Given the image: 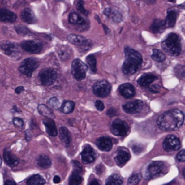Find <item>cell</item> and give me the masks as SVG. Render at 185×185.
<instances>
[{
    "instance_id": "cell-1",
    "label": "cell",
    "mask_w": 185,
    "mask_h": 185,
    "mask_svg": "<svg viewBox=\"0 0 185 185\" xmlns=\"http://www.w3.org/2000/svg\"><path fill=\"white\" fill-rule=\"evenodd\" d=\"M184 113L179 109H171L161 115L157 121L158 127L164 131L177 130L184 123Z\"/></svg>"
},
{
    "instance_id": "cell-2",
    "label": "cell",
    "mask_w": 185,
    "mask_h": 185,
    "mask_svg": "<svg viewBox=\"0 0 185 185\" xmlns=\"http://www.w3.org/2000/svg\"><path fill=\"white\" fill-rule=\"evenodd\" d=\"M124 54L125 60L122 65V72L127 75H132L140 67L143 57L138 51L129 46L124 49Z\"/></svg>"
},
{
    "instance_id": "cell-3",
    "label": "cell",
    "mask_w": 185,
    "mask_h": 185,
    "mask_svg": "<svg viewBox=\"0 0 185 185\" xmlns=\"http://www.w3.org/2000/svg\"><path fill=\"white\" fill-rule=\"evenodd\" d=\"M162 48L167 54L171 56H178L180 54L182 48L179 37L177 34L171 33L161 44Z\"/></svg>"
},
{
    "instance_id": "cell-4",
    "label": "cell",
    "mask_w": 185,
    "mask_h": 185,
    "mask_svg": "<svg viewBox=\"0 0 185 185\" xmlns=\"http://www.w3.org/2000/svg\"><path fill=\"white\" fill-rule=\"evenodd\" d=\"M39 66V62L33 57H29L23 60L19 66L20 73L27 77H31L33 72Z\"/></svg>"
},
{
    "instance_id": "cell-5",
    "label": "cell",
    "mask_w": 185,
    "mask_h": 185,
    "mask_svg": "<svg viewBox=\"0 0 185 185\" xmlns=\"http://www.w3.org/2000/svg\"><path fill=\"white\" fill-rule=\"evenodd\" d=\"M88 71V67L79 59L73 60L72 63V74L77 80L85 79Z\"/></svg>"
},
{
    "instance_id": "cell-6",
    "label": "cell",
    "mask_w": 185,
    "mask_h": 185,
    "mask_svg": "<svg viewBox=\"0 0 185 185\" xmlns=\"http://www.w3.org/2000/svg\"><path fill=\"white\" fill-rule=\"evenodd\" d=\"M38 77L43 85L49 86L54 83L57 77V73L54 70L45 68L40 71Z\"/></svg>"
},
{
    "instance_id": "cell-7",
    "label": "cell",
    "mask_w": 185,
    "mask_h": 185,
    "mask_svg": "<svg viewBox=\"0 0 185 185\" xmlns=\"http://www.w3.org/2000/svg\"><path fill=\"white\" fill-rule=\"evenodd\" d=\"M111 131L114 135L119 137H124L129 132V126L124 120L116 119L111 124Z\"/></svg>"
},
{
    "instance_id": "cell-8",
    "label": "cell",
    "mask_w": 185,
    "mask_h": 185,
    "mask_svg": "<svg viewBox=\"0 0 185 185\" xmlns=\"http://www.w3.org/2000/svg\"><path fill=\"white\" fill-rule=\"evenodd\" d=\"M111 90V85L107 80H102L96 83L93 86L92 90L94 94L98 97L104 98L109 95Z\"/></svg>"
},
{
    "instance_id": "cell-9",
    "label": "cell",
    "mask_w": 185,
    "mask_h": 185,
    "mask_svg": "<svg viewBox=\"0 0 185 185\" xmlns=\"http://www.w3.org/2000/svg\"><path fill=\"white\" fill-rule=\"evenodd\" d=\"M20 48L31 54H38L41 51L43 44L38 40H25L20 43Z\"/></svg>"
},
{
    "instance_id": "cell-10",
    "label": "cell",
    "mask_w": 185,
    "mask_h": 185,
    "mask_svg": "<svg viewBox=\"0 0 185 185\" xmlns=\"http://www.w3.org/2000/svg\"><path fill=\"white\" fill-rule=\"evenodd\" d=\"M163 147L166 151H174L179 150L181 147L180 140L174 135H168L163 140Z\"/></svg>"
},
{
    "instance_id": "cell-11",
    "label": "cell",
    "mask_w": 185,
    "mask_h": 185,
    "mask_svg": "<svg viewBox=\"0 0 185 185\" xmlns=\"http://www.w3.org/2000/svg\"><path fill=\"white\" fill-rule=\"evenodd\" d=\"M0 49L8 57H15L20 53L19 47L15 43L10 41H4L0 44Z\"/></svg>"
},
{
    "instance_id": "cell-12",
    "label": "cell",
    "mask_w": 185,
    "mask_h": 185,
    "mask_svg": "<svg viewBox=\"0 0 185 185\" xmlns=\"http://www.w3.org/2000/svg\"><path fill=\"white\" fill-rule=\"evenodd\" d=\"M67 39L70 44L76 45L79 46L88 47L92 46L91 41L88 39L83 36L75 35V34H70L67 37Z\"/></svg>"
},
{
    "instance_id": "cell-13",
    "label": "cell",
    "mask_w": 185,
    "mask_h": 185,
    "mask_svg": "<svg viewBox=\"0 0 185 185\" xmlns=\"http://www.w3.org/2000/svg\"><path fill=\"white\" fill-rule=\"evenodd\" d=\"M143 102L140 100H135L133 101L127 103L123 106V110L127 114H137L141 111L143 108Z\"/></svg>"
},
{
    "instance_id": "cell-14",
    "label": "cell",
    "mask_w": 185,
    "mask_h": 185,
    "mask_svg": "<svg viewBox=\"0 0 185 185\" xmlns=\"http://www.w3.org/2000/svg\"><path fill=\"white\" fill-rule=\"evenodd\" d=\"M163 170V164L161 162H152L148 166L146 172V178L150 179L158 176Z\"/></svg>"
},
{
    "instance_id": "cell-15",
    "label": "cell",
    "mask_w": 185,
    "mask_h": 185,
    "mask_svg": "<svg viewBox=\"0 0 185 185\" xmlns=\"http://www.w3.org/2000/svg\"><path fill=\"white\" fill-rule=\"evenodd\" d=\"M17 15L7 8H0V22L13 23L17 20Z\"/></svg>"
},
{
    "instance_id": "cell-16",
    "label": "cell",
    "mask_w": 185,
    "mask_h": 185,
    "mask_svg": "<svg viewBox=\"0 0 185 185\" xmlns=\"http://www.w3.org/2000/svg\"><path fill=\"white\" fill-rule=\"evenodd\" d=\"M130 158V154L127 150L124 149V148H121V149L118 150L116 155L114 161L119 166L122 167L126 164L128 162V161Z\"/></svg>"
},
{
    "instance_id": "cell-17",
    "label": "cell",
    "mask_w": 185,
    "mask_h": 185,
    "mask_svg": "<svg viewBox=\"0 0 185 185\" xmlns=\"http://www.w3.org/2000/svg\"><path fill=\"white\" fill-rule=\"evenodd\" d=\"M119 93L125 98H132L135 95V87L130 83L122 84L119 88Z\"/></svg>"
},
{
    "instance_id": "cell-18",
    "label": "cell",
    "mask_w": 185,
    "mask_h": 185,
    "mask_svg": "<svg viewBox=\"0 0 185 185\" xmlns=\"http://www.w3.org/2000/svg\"><path fill=\"white\" fill-rule=\"evenodd\" d=\"M82 161L85 163H91L96 159V153L90 145H87L81 153Z\"/></svg>"
},
{
    "instance_id": "cell-19",
    "label": "cell",
    "mask_w": 185,
    "mask_h": 185,
    "mask_svg": "<svg viewBox=\"0 0 185 185\" xmlns=\"http://www.w3.org/2000/svg\"><path fill=\"white\" fill-rule=\"evenodd\" d=\"M96 145L102 151H109L112 148V140L110 137H101L96 140Z\"/></svg>"
},
{
    "instance_id": "cell-20",
    "label": "cell",
    "mask_w": 185,
    "mask_h": 185,
    "mask_svg": "<svg viewBox=\"0 0 185 185\" xmlns=\"http://www.w3.org/2000/svg\"><path fill=\"white\" fill-rule=\"evenodd\" d=\"M20 18L24 23L28 24H33L36 22V15L31 8L26 7L22 10L20 13Z\"/></svg>"
},
{
    "instance_id": "cell-21",
    "label": "cell",
    "mask_w": 185,
    "mask_h": 185,
    "mask_svg": "<svg viewBox=\"0 0 185 185\" xmlns=\"http://www.w3.org/2000/svg\"><path fill=\"white\" fill-rule=\"evenodd\" d=\"M103 13L114 23H120L122 20V15L117 10L113 9V8H106L104 10Z\"/></svg>"
},
{
    "instance_id": "cell-22",
    "label": "cell",
    "mask_w": 185,
    "mask_h": 185,
    "mask_svg": "<svg viewBox=\"0 0 185 185\" xmlns=\"http://www.w3.org/2000/svg\"><path fill=\"white\" fill-rule=\"evenodd\" d=\"M43 122H44V125L46 127L47 133L51 137L57 136L58 135V131L54 120L52 119H50V118H46V119H44Z\"/></svg>"
},
{
    "instance_id": "cell-23",
    "label": "cell",
    "mask_w": 185,
    "mask_h": 185,
    "mask_svg": "<svg viewBox=\"0 0 185 185\" xmlns=\"http://www.w3.org/2000/svg\"><path fill=\"white\" fill-rule=\"evenodd\" d=\"M178 13L176 10H169L167 12V16L165 20L166 28H173L175 26L176 19H177Z\"/></svg>"
},
{
    "instance_id": "cell-24",
    "label": "cell",
    "mask_w": 185,
    "mask_h": 185,
    "mask_svg": "<svg viewBox=\"0 0 185 185\" xmlns=\"http://www.w3.org/2000/svg\"><path fill=\"white\" fill-rule=\"evenodd\" d=\"M157 78L158 77L153 74H150V73L144 74L137 80V83L142 87H147V86H149L153 82L156 80Z\"/></svg>"
},
{
    "instance_id": "cell-25",
    "label": "cell",
    "mask_w": 185,
    "mask_h": 185,
    "mask_svg": "<svg viewBox=\"0 0 185 185\" xmlns=\"http://www.w3.org/2000/svg\"><path fill=\"white\" fill-rule=\"evenodd\" d=\"M166 28L164 20L156 19L150 26V30L153 33L158 34L162 33Z\"/></svg>"
},
{
    "instance_id": "cell-26",
    "label": "cell",
    "mask_w": 185,
    "mask_h": 185,
    "mask_svg": "<svg viewBox=\"0 0 185 185\" xmlns=\"http://www.w3.org/2000/svg\"><path fill=\"white\" fill-rule=\"evenodd\" d=\"M4 160L8 166L11 167L16 166L20 163L19 159L15 155L12 154L10 150H5L4 151Z\"/></svg>"
},
{
    "instance_id": "cell-27",
    "label": "cell",
    "mask_w": 185,
    "mask_h": 185,
    "mask_svg": "<svg viewBox=\"0 0 185 185\" xmlns=\"http://www.w3.org/2000/svg\"><path fill=\"white\" fill-rule=\"evenodd\" d=\"M69 23L70 24L79 25V26H84L87 24L85 19L75 12H72L69 15Z\"/></svg>"
},
{
    "instance_id": "cell-28",
    "label": "cell",
    "mask_w": 185,
    "mask_h": 185,
    "mask_svg": "<svg viewBox=\"0 0 185 185\" xmlns=\"http://www.w3.org/2000/svg\"><path fill=\"white\" fill-rule=\"evenodd\" d=\"M59 137L65 146H69L71 142V135L67 129L64 127H62L59 129Z\"/></svg>"
},
{
    "instance_id": "cell-29",
    "label": "cell",
    "mask_w": 185,
    "mask_h": 185,
    "mask_svg": "<svg viewBox=\"0 0 185 185\" xmlns=\"http://www.w3.org/2000/svg\"><path fill=\"white\" fill-rule=\"evenodd\" d=\"M37 163L41 168L47 169L51 166V161L49 157L46 155H40L37 159Z\"/></svg>"
},
{
    "instance_id": "cell-30",
    "label": "cell",
    "mask_w": 185,
    "mask_h": 185,
    "mask_svg": "<svg viewBox=\"0 0 185 185\" xmlns=\"http://www.w3.org/2000/svg\"><path fill=\"white\" fill-rule=\"evenodd\" d=\"M45 182V179L41 176L35 174L28 178L27 180V185H44Z\"/></svg>"
},
{
    "instance_id": "cell-31",
    "label": "cell",
    "mask_w": 185,
    "mask_h": 185,
    "mask_svg": "<svg viewBox=\"0 0 185 185\" xmlns=\"http://www.w3.org/2000/svg\"><path fill=\"white\" fill-rule=\"evenodd\" d=\"M123 179L119 174H112L106 179V185H122Z\"/></svg>"
},
{
    "instance_id": "cell-32",
    "label": "cell",
    "mask_w": 185,
    "mask_h": 185,
    "mask_svg": "<svg viewBox=\"0 0 185 185\" xmlns=\"http://www.w3.org/2000/svg\"><path fill=\"white\" fill-rule=\"evenodd\" d=\"M86 63L89 67L90 70L92 73H96L97 72V62H96V57L92 54L88 55L85 59Z\"/></svg>"
},
{
    "instance_id": "cell-33",
    "label": "cell",
    "mask_w": 185,
    "mask_h": 185,
    "mask_svg": "<svg viewBox=\"0 0 185 185\" xmlns=\"http://www.w3.org/2000/svg\"><path fill=\"white\" fill-rule=\"evenodd\" d=\"M82 181H83V177L81 174L73 171L69 179V185H80L82 183Z\"/></svg>"
},
{
    "instance_id": "cell-34",
    "label": "cell",
    "mask_w": 185,
    "mask_h": 185,
    "mask_svg": "<svg viewBox=\"0 0 185 185\" xmlns=\"http://www.w3.org/2000/svg\"><path fill=\"white\" fill-rule=\"evenodd\" d=\"M75 109V103L71 101H65L61 106L60 111L64 114L72 113Z\"/></svg>"
},
{
    "instance_id": "cell-35",
    "label": "cell",
    "mask_w": 185,
    "mask_h": 185,
    "mask_svg": "<svg viewBox=\"0 0 185 185\" xmlns=\"http://www.w3.org/2000/svg\"><path fill=\"white\" fill-rule=\"evenodd\" d=\"M38 111H39L41 114L44 116L45 117L50 118V119H52V118L54 117L52 109L49 108V107H47L44 104L39 105V106H38Z\"/></svg>"
},
{
    "instance_id": "cell-36",
    "label": "cell",
    "mask_w": 185,
    "mask_h": 185,
    "mask_svg": "<svg viewBox=\"0 0 185 185\" xmlns=\"http://www.w3.org/2000/svg\"><path fill=\"white\" fill-rule=\"evenodd\" d=\"M151 58L157 62H163L166 60V55L161 51L154 49L153 50Z\"/></svg>"
},
{
    "instance_id": "cell-37",
    "label": "cell",
    "mask_w": 185,
    "mask_h": 185,
    "mask_svg": "<svg viewBox=\"0 0 185 185\" xmlns=\"http://www.w3.org/2000/svg\"><path fill=\"white\" fill-rule=\"evenodd\" d=\"M141 180V175L140 174L135 173L129 178L127 181L128 185H137Z\"/></svg>"
},
{
    "instance_id": "cell-38",
    "label": "cell",
    "mask_w": 185,
    "mask_h": 185,
    "mask_svg": "<svg viewBox=\"0 0 185 185\" xmlns=\"http://www.w3.org/2000/svg\"><path fill=\"white\" fill-rule=\"evenodd\" d=\"M75 6H76L77 10H78L80 12L85 15H88L89 14V12L87 10H85V8L84 7V1L83 0H76L75 1Z\"/></svg>"
},
{
    "instance_id": "cell-39",
    "label": "cell",
    "mask_w": 185,
    "mask_h": 185,
    "mask_svg": "<svg viewBox=\"0 0 185 185\" xmlns=\"http://www.w3.org/2000/svg\"><path fill=\"white\" fill-rule=\"evenodd\" d=\"M15 31L19 34V35L25 36V35H28V34L31 33V31H29L28 28L24 26V25H16V26H15Z\"/></svg>"
},
{
    "instance_id": "cell-40",
    "label": "cell",
    "mask_w": 185,
    "mask_h": 185,
    "mask_svg": "<svg viewBox=\"0 0 185 185\" xmlns=\"http://www.w3.org/2000/svg\"><path fill=\"white\" fill-rule=\"evenodd\" d=\"M70 49L67 48L66 46L62 47L61 50H60L59 52V54L62 60H66L69 59V57H70Z\"/></svg>"
},
{
    "instance_id": "cell-41",
    "label": "cell",
    "mask_w": 185,
    "mask_h": 185,
    "mask_svg": "<svg viewBox=\"0 0 185 185\" xmlns=\"http://www.w3.org/2000/svg\"><path fill=\"white\" fill-rule=\"evenodd\" d=\"M49 104L50 105L51 107H53V108H55V109L60 108L59 101V100H58L56 97H54L52 98H51V99L49 100Z\"/></svg>"
},
{
    "instance_id": "cell-42",
    "label": "cell",
    "mask_w": 185,
    "mask_h": 185,
    "mask_svg": "<svg viewBox=\"0 0 185 185\" xmlns=\"http://www.w3.org/2000/svg\"><path fill=\"white\" fill-rule=\"evenodd\" d=\"M73 167H74V171L78 172L80 174H82L83 172V169L80 163L77 161H73Z\"/></svg>"
},
{
    "instance_id": "cell-43",
    "label": "cell",
    "mask_w": 185,
    "mask_h": 185,
    "mask_svg": "<svg viewBox=\"0 0 185 185\" xmlns=\"http://www.w3.org/2000/svg\"><path fill=\"white\" fill-rule=\"evenodd\" d=\"M13 124L15 125L18 127H23L24 126V122L20 118L15 117L13 119Z\"/></svg>"
},
{
    "instance_id": "cell-44",
    "label": "cell",
    "mask_w": 185,
    "mask_h": 185,
    "mask_svg": "<svg viewBox=\"0 0 185 185\" xmlns=\"http://www.w3.org/2000/svg\"><path fill=\"white\" fill-rule=\"evenodd\" d=\"M176 158L180 162H184L185 161V150H182L176 156Z\"/></svg>"
},
{
    "instance_id": "cell-45",
    "label": "cell",
    "mask_w": 185,
    "mask_h": 185,
    "mask_svg": "<svg viewBox=\"0 0 185 185\" xmlns=\"http://www.w3.org/2000/svg\"><path fill=\"white\" fill-rule=\"evenodd\" d=\"M96 107L98 111H102L104 109V103L101 101H96Z\"/></svg>"
},
{
    "instance_id": "cell-46",
    "label": "cell",
    "mask_w": 185,
    "mask_h": 185,
    "mask_svg": "<svg viewBox=\"0 0 185 185\" xmlns=\"http://www.w3.org/2000/svg\"><path fill=\"white\" fill-rule=\"evenodd\" d=\"M159 90H160V87L158 85H152L150 87V90L153 93H158L159 92Z\"/></svg>"
},
{
    "instance_id": "cell-47",
    "label": "cell",
    "mask_w": 185,
    "mask_h": 185,
    "mask_svg": "<svg viewBox=\"0 0 185 185\" xmlns=\"http://www.w3.org/2000/svg\"><path fill=\"white\" fill-rule=\"evenodd\" d=\"M116 112H117V111L115 110L114 108H111L109 109L108 111H107V115L109 116V117H114L116 114Z\"/></svg>"
},
{
    "instance_id": "cell-48",
    "label": "cell",
    "mask_w": 185,
    "mask_h": 185,
    "mask_svg": "<svg viewBox=\"0 0 185 185\" xmlns=\"http://www.w3.org/2000/svg\"><path fill=\"white\" fill-rule=\"evenodd\" d=\"M23 90H24V88H23V86H19V87L16 88L15 92L17 94H20L23 91Z\"/></svg>"
},
{
    "instance_id": "cell-49",
    "label": "cell",
    "mask_w": 185,
    "mask_h": 185,
    "mask_svg": "<svg viewBox=\"0 0 185 185\" xmlns=\"http://www.w3.org/2000/svg\"><path fill=\"white\" fill-rule=\"evenodd\" d=\"M5 185H17V184L12 180H7L5 183Z\"/></svg>"
},
{
    "instance_id": "cell-50",
    "label": "cell",
    "mask_w": 185,
    "mask_h": 185,
    "mask_svg": "<svg viewBox=\"0 0 185 185\" xmlns=\"http://www.w3.org/2000/svg\"><path fill=\"white\" fill-rule=\"evenodd\" d=\"M88 185H101V184L96 179H92V181H90Z\"/></svg>"
},
{
    "instance_id": "cell-51",
    "label": "cell",
    "mask_w": 185,
    "mask_h": 185,
    "mask_svg": "<svg viewBox=\"0 0 185 185\" xmlns=\"http://www.w3.org/2000/svg\"><path fill=\"white\" fill-rule=\"evenodd\" d=\"M54 182L56 183V184H58V183H59L61 182V179L59 176H55L54 177Z\"/></svg>"
},
{
    "instance_id": "cell-52",
    "label": "cell",
    "mask_w": 185,
    "mask_h": 185,
    "mask_svg": "<svg viewBox=\"0 0 185 185\" xmlns=\"http://www.w3.org/2000/svg\"><path fill=\"white\" fill-rule=\"evenodd\" d=\"M103 27H104V28L105 33H106V34H108V33H109V28L107 27L106 25H103Z\"/></svg>"
},
{
    "instance_id": "cell-53",
    "label": "cell",
    "mask_w": 185,
    "mask_h": 185,
    "mask_svg": "<svg viewBox=\"0 0 185 185\" xmlns=\"http://www.w3.org/2000/svg\"><path fill=\"white\" fill-rule=\"evenodd\" d=\"M147 1H148L149 3H150V4H153V3L156 2V0H147Z\"/></svg>"
},
{
    "instance_id": "cell-54",
    "label": "cell",
    "mask_w": 185,
    "mask_h": 185,
    "mask_svg": "<svg viewBox=\"0 0 185 185\" xmlns=\"http://www.w3.org/2000/svg\"><path fill=\"white\" fill-rule=\"evenodd\" d=\"M96 20H97V21H98V23H101V21L100 18H99V17H98V15H96Z\"/></svg>"
},
{
    "instance_id": "cell-55",
    "label": "cell",
    "mask_w": 185,
    "mask_h": 185,
    "mask_svg": "<svg viewBox=\"0 0 185 185\" xmlns=\"http://www.w3.org/2000/svg\"><path fill=\"white\" fill-rule=\"evenodd\" d=\"M168 1L171 2H176V0H168Z\"/></svg>"
},
{
    "instance_id": "cell-56",
    "label": "cell",
    "mask_w": 185,
    "mask_h": 185,
    "mask_svg": "<svg viewBox=\"0 0 185 185\" xmlns=\"http://www.w3.org/2000/svg\"><path fill=\"white\" fill-rule=\"evenodd\" d=\"M1 166H2V158L1 157H0V167H1Z\"/></svg>"
},
{
    "instance_id": "cell-57",
    "label": "cell",
    "mask_w": 185,
    "mask_h": 185,
    "mask_svg": "<svg viewBox=\"0 0 185 185\" xmlns=\"http://www.w3.org/2000/svg\"><path fill=\"white\" fill-rule=\"evenodd\" d=\"M56 1H57V2H59V1H63V0H56Z\"/></svg>"
},
{
    "instance_id": "cell-58",
    "label": "cell",
    "mask_w": 185,
    "mask_h": 185,
    "mask_svg": "<svg viewBox=\"0 0 185 185\" xmlns=\"http://www.w3.org/2000/svg\"><path fill=\"white\" fill-rule=\"evenodd\" d=\"M165 185H170V184H165Z\"/></svg>"
}]
</instances>
